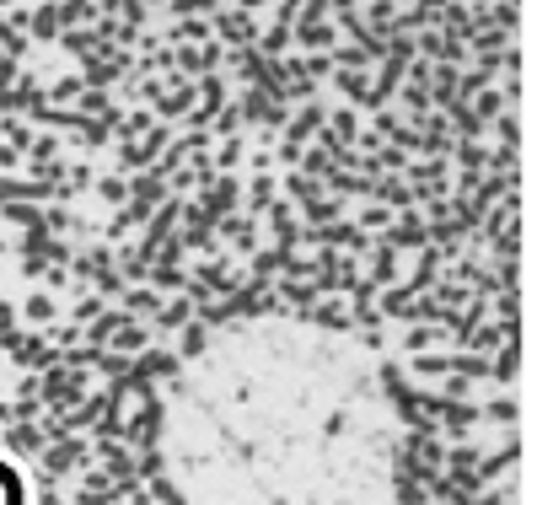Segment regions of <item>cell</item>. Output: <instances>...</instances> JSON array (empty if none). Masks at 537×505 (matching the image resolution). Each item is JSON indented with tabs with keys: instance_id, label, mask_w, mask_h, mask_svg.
I'll list each match as a JSON object with an SVG mask.
<instances>
[{
	"instance_id": "1",
	"label": "cell",
	"mask_w": 537,
	"mask_h": 505,
	"mask_svg": "<svg viewBox=\"0 0 537 505\" xmlns=\"http://www.w3.org/2000/svg\"><path fill=\"white\" fill-rule=\"evenodd\" d=\"M403 403L350 328L242 317L156 387V468L178 505H403Z\"/></svg>"
}]
</instances>
